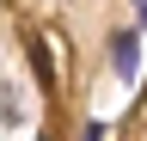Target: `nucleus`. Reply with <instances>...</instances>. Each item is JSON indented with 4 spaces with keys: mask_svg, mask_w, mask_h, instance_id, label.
<instances>
[{
    "mask_svg": "<svg viewBox=\"0 0 147 141\" xmlns=\"http://www.w3.org/2000/svg\"><path fill=\"white\" fill-rule=\"evenodd\" d=\"M110 61H117L123 74H135V37H123V31H117V37H110Z\"/></svg>",
    "mask_w": 147,
    "mask_h": 141,
    "instance_id": "obj_1",
    "label": "nucleus"
}]
</instances>
